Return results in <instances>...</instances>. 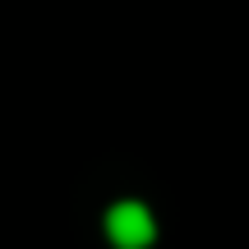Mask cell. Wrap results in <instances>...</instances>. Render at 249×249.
Returning <instances> with one entry per match:
<instances>
[{
  "label": "cell",
  "instance_id": "cell-1",
  "mask_svg": "<svg viewBox=\"0 0 249 249\" xmlns=\"http://www.w3.org/2000/svg\"><path fill=\"white\" fill-rule=\"evenodd\" d=\"M107 240L116 249H148L157 240V217L139 203V198H124L107 213Z\"/></svg>",
  "mask_w": 249,
  "mask_h": 249
}]
</instances>
